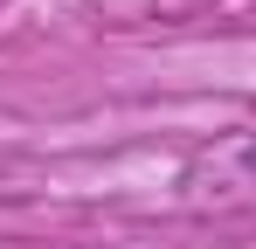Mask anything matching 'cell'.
I'll return each mask as SVG.
<instances>
[{"instance_id":"obj_1","label":"cell","mask_w":256,"mask_h":249,"mask_svg":"<svg viewBox=\"0 0 256 249\" xmlns=\"http://www.w3.org/2000/svg\"><path fill=\"white\" fill-rule=\"evenodd\" d=\"M242 166H250V173H256V138H250V146H242Z\"/></svg>"}]
</instances>
